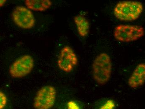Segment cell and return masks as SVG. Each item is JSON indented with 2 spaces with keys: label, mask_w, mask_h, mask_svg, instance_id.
Instances as JSON below:
<instances>
[{
  "label": "cell",
  "mask_w": 145,
  "mask_h": 109,
  "mask_svg": "<svg viewBox=\"0 0 145 109\" xmlns=\"http://www.w3.org/2000/svg\"><path fill=\"white\" fill-rule=\"evenodd\" d=\"M144 11L142 3L138 1H124L116 5L114 14L118 20L124 22H132L139 18Z\"/></svg>",
  "instance_id": "cell-1"
},
{
  "label": "cell",
  "mask_w": 145,
  "mask_h": 109,
  "mask_svg": "<svg viewBox=\"0 0 145 109\" xmlns=\"http://www.w3.org/2000/svg\"><path fill=\"white\" fill-rule=\"evenodd\" d=\"M111 58L108 54L102 53L95 58L92 64V74L95 81L104 85L109 81L112 73Z\"/></svg>",
  "instance_id": "cell-2"
},
{
  "label": "cell",
  "mask_w": 145,
  "mask_h": 109,
  "mask_svg": "<svg viewBox=\"0 0 145 109\" xmlns=\"http://www.w3.org/2000/svg\"><path fill=\"white\" fill-rule=\"evenodd\" d=\"M144 34V27L138 25H118L114 31V36L115 39L124 42L137 40L143 37Z\"/></svg>",
  "instance_id": "cell-3"
},
{
  "label": "cell",
  "mask_w": 145,
  "mask_h": 109,
  "mask_svg": "<svg viewBox=\"0 0 145 109\" xmlns=\"http://www.w3.org/2000/svg\"><path fill=\"white\" fill-rule=\"evenodd\" d=\"M56 90L51 85L42 87L37 92L34 101L36 109H50L54 105L56 98Z\"/></svg>",
  "instance_id": "cell-4"
},
{
  "label": "cell",
  "mask_w": 145,
  "mask_h": 109,
  "mask_svg": "<svg viewBox=\"0 0 145 109\" xmlns=\"http://www.w3.org/2000/svg\"><path fill=\"white\" fill-rule=\"evenodd\" d=\"M34 65V60L31 55H23L11 64L9 68V73L13 78L24 77L32 71Z\"/></svg>",
  "instance_id": "cell-5"
},
{
  "label": "cell",
  "mask_w": 145,
  "mask_h": 109,
  "mask_svg": "<svg viewBox=\"0 0 145 109\" xmlns=\"http://www.w3.org/2000/svg\"><path fill=\"white\" fill-rule=\"evenodd\" d=\"M12 18L15 24L24 30H29L35 26L36 20L31 10L24 6H17L12 13Z\"/></svg>",
  "instance_id": "cell-6"
},
{
  "label": "cell",
  "mask_w": 145,
  "mask_h": 109,
  "mask_svg": "<svg viewBox=\"0 0 145 109\" xmlns=\"http://www.w3.org/2000/svg\"><path fill=\"white\" fill-rule=\"evenodd\" d=\"M78 58L71 47H63L59 54L58 65L59 69L65 73H70L77 65Z\"/></svg>",
  "instance_id": "cell-7"
},
{
  "label": "cell",
  "mask_w": 145,
  "mask_h": 109,
  "mask_svg": "<svg viewBox=\"0 0 145 109\" xmlns=\"http://www.w3.org/2000/svg\"><path fill=\"white\" fill-rule=\"evenodd\" d=\"M145 81V64L140 63L137 65L129 78L128 84L132 88L135 89L141 87Z\"/></svg>",
  "instance_id": "cell-8"
},
{
  "label": "cell",
  "mask_w": 145,
  "mask_h": 109,
  "mask_svg": "<svg viewBox=\"0 0 145 109\" xmlns=\"http://www.w3.org/2000/svg\"><path fill=\"white\" fill-rule=\"evenodd\" d=\"M25 4L31 10L42 12L51 7L52 3L50 0H26Z\"/></svg>",
  "instance_id": "cell-9"
},
{
  "label": "cell",
  "mask_w": 145,
  "mask_h": 109,
  "mask_svg": "<svg viewBox=\"0 0 145 109\" xmlns=\"http://www.w3.org/2000/svg\"><path fill=\"white\" fill-rule=\"evenodd\" d=\"M74 21L80 37L85 38L87 36L90 31V24L87 18L82 15H78L74 17Z\"/></svg>",
  "instance_id": "cell-10"
},
{
  "label": "cell",
  "mask_w": 145,
  "mask_h": 109,
  "mask_svg": "<svg viewBox=\"0 0 145 109\" xmlns=\"http://www.w3.org/2000/svg\"><path fill=\"white\" fill-rule=\"evenodd\" d=\"M7 103V98L4 93L0 91V109H3Z\"/></svg>",
  "instance_id": "cell-11"
},
{
  "label": "cell",
  "mask_w": 145,
  "mask_h": 109,
  "mask_svg": "<svg viewBox=\"0 0 145 109\" xmlns=\"http://www.w3.org/2000/svg\"><path fill=\"white\" fill-rule=\"evenodd\" d=\"M6 0H0V7H3L7 2Z\"/></svg>",
  "instance_id": "cell-12"
}]
</instances>
